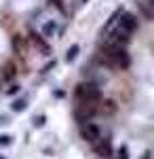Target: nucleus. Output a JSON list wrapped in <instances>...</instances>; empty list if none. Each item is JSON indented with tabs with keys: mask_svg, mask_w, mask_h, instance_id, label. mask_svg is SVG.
<instances>
[{
	"mask_svg": "<svg viewBox=\"0 0 154 159\" xmlns=\"http://www.w3.org/2000/svg\"><path fill=\"white\" fill-rule=\"evenodd\" d=\"M101 64H106L110 68L125 70V68L131 66V57L127 53V49H122V47H104V51H101Z\"/></svg>",
	"mask_w": 154,
	"mask_h": 159,
	"instance_id": "obj_1",
	"label": "nucleus"
},
{
	"mask_svg": "<svg viewBox=\"0 0 154 159\" xmlns=\"http://www.w3.org/2000/svg\"><path fill=\"white\" fill-rule=\"evenodd\" d=\"M76 98L80 104H99V100H101V91H99V87L91 83V81H87V83H80V85L76 87Z\"/></svg>",
	"mask_w": 154,
	"mask_h": 159,
	"instance_id": "obj_2",
	"label": "nucleus"
},
{
	"mask_svg": "<svg viewBox=\"0 0 154 159\" xmlns=\"http://www.w3.org/2000/svg\"><path fill=\"white\" fill-rule=\"evenodd\" d=\"M118 17H120V19H118V30L131 36V34L137 30V25H139V21H137V15H133V13H129V11H122Z\"/></svg>",
	"mask_w": 154,
	"mask_h": 159,
	"instance_id": "obj_3",
	"label": "nucleus"
},
{
	"mask_svg": "<svg viewBox=\"0 0 154 159\" xmlns=\"http://www.w3.org/2000/svg\"><path fill=\"white\" fill-rule=\"evenodd\" d=\"M129 40H131L129 34L120 32L118 28H116V30H112V32L106 36V40H104V47H122V49H125V45H127Z\"/></svg>",
	"mask_w": 154,
	"mask_h": 159,
	"instance_id": "obj_4",
	"label": "nucleus"
},
{
	"mask_svg": "<svg viewBox=\"0 0 154 159\" xmlns=\"http://www.w3.org/2000/svg\"><path fill=\"white\" fill-rule=\"evenodd\" d=\"M80 136H83V140H87V142H91V144H95L99 138H101V129L95 125V123H83L80 125Z\"/></svg>",
	"mask_w": 154,
	"mask_h": 159,
	"instance_id": "obj_5",
	"label": "nucleus"
},
{
	"mask_svg": "<svg viewBox=\"0 0 154 159\" xmlns=\"http://www.w3.org/2000/svg\"><path fill=\"white\" fill-rule=\"evenodd\" d=\"M93 148H95V153L99 155V157H104V159H108V157H112V142L108 140V138H99L97 142L93 144Z\"/></svg>",
	"mask_w": 154,
	"mask_h": 159,
	"instance_id": "obj_6",
	"label": "nucleus"
},
{
	"mask_svg": "<svg viewBox=\"0 0 154 159\" xmlns=\"http://www.w3.org/2000/svg\"><path fill=\"white\" fill-rule=\"evenodd\" d=\"M55 32H57V24H55V21H47L45 28H42V34H45L47 38H51Z\"/></svg>",
	"mask_w": 154,
	"mask_h": 159,
	"instance_id": "obj_7",
	"label": "nucleus"
},
{
	"mask_svg": "<svg viewBox=\"0 0 154 159\" xmlns=\"http://www.w3.org/2000/svg\"><path fill=\"white\" fill-rule=\"evenodd\" d=\"M15 72H17V70H15V64H6V66H4V72H2V79H4V81H11L13 76H15Z\"/></svg>",
	"mask_w": 154,
	"mask_h": 159,
	"instance_id": "obj_8",
	"label": "nucleus"
},
{
	"mask_svg": "<svg viewBox=\"0 0 154 159\" xmlns=\"http://www.w3.org/2000/svg\"><path fill=\"white\" fill-rule=\"evenodd\" d=\"M78 51H80V47H78V45H72L70 49H68V53H66V60L72 61L74 57H76V55H78Z\"/></svg>",
	"mask_w": 154,
	"mask_h": 159,
	"instance_id": "obj_9",
	"label": "nucleus"
},
{
	"mask_svg": "<svg viewBox=\"0 0 154 159\" xmlns=\"http://www.w3.org/2000/svg\"><path fill=\"white\" fill-rule=\"evenodd\" d=\"M116 159H129V151H127V147H120L118 151H116Z\"/></svg>",
	"mask_w": 154,
	"mask_h": 159,
	"instance_id": "obj_10",
	"label": "nucleus"
},
{
	"mask_svg": "<svg viewBox=\"0 0 154 159\" xmlns=\"http://www.w3.org/2000/svg\"><path fill=\"white\" fill-rule=\"evenodd\" d=\"M24 108H25V100H15L13 102V110L19 112V110H24Z\"/></svg>",
	"mask_w": 154,
	"mask_h": 159,
	"instance_id": "obj_11",
	"label": "nucleus"
},
{
	"mask_svg": "<svg viewBox=\"0 0 154 159\" xmlns=\"http://www.w3.org/2000/svg\"><path fill=\"white\" fill-rule=\"evenodd\" d=\"M9 144H11V136L0 134V147H9Z\"/></svg>",
	"mask_w": 154,
	"mask_h": 159,
	"instance_id": "obj_12",
	"label": "nucleus"
},
{
	"mask_svg": "<svg viewBox=\"0 0 154 159\" xmlns=\"http://www.w3.org/2000/svg\"><path fill=\"white\" fill-rule=\"evenodd\" d=\"M34 125H38V127H40V125H45V117H42V115H40V117H36V119H34Z\"/></svg>",
	"mask_w": 154,
	"mask_h": 159,
	"instance_id": "obj_13",
	"label": "nucleus"
},
{
	"mask_svg": "<svg viewBox=\"0 0 154 159\" xmlns=\"http://www.w3.org/2000/svg\"><path fill=\"white\" fill-rule=\"evenodd\" d=\"M53 66H55V60H53V61H49L47 66H45V68H42V72H47V70H51V68H53Z\"/></svg>",
	"mask_w": 154,
	"mask_h": 159,
	"instance_id": "obj_14",
	"label": "nucleus"
},
{
	"mask_svg": "<svg viewBox=\"0 0 154 159\" xmlns=\"http://www.w3.org/2000/svg\"><path fill=\"white\" fill-rule=\"evenodd\" d=\"M17 91H19V85H11V89H9V93L13 96V93H17Z\"/></svg>",
	"mask_w": 154,
	"mask_h": 159,
	"instance_id": "obj_15",
	"label": "nucleus"
},
{
	"mask_svg": "<svg viewBox=\"0 0 154 159\" xmlns=\"http://www.w3.org/2000/svg\"><path fill=\"white\" fill-rule=\"evenodd\" d=\"M143 159H150V153H146V157H143Z\"/></svg>",
	"mask_w": 154,
	"mask_h": 159,
	"instance_id": "obj_16",
	"label": "nucleus"
},
{
	"mask_svg": "<svg viewBox=\"0 0 154 159\" xmlns=\"http://www.w3.org/2000/svg\"><path fill=\"white\" fill-rule=\"evenodd\" d=\"M0 159H4V157H0Z\"/></svg>",
	"mask_w": 154,
	"mask_h": 159,
	"instance_id": "obj_17",
	"label": "nucleus"
}]
</instances>
